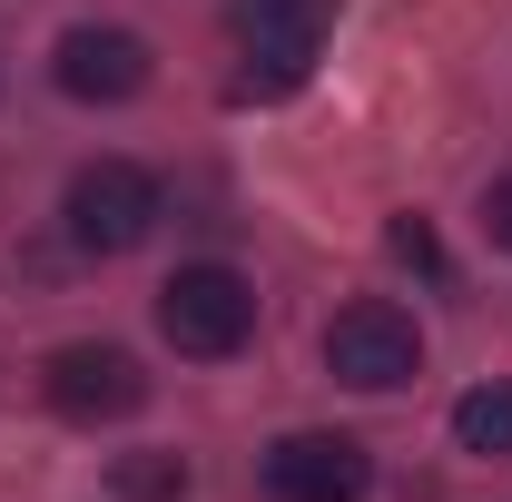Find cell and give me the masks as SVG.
I'll use <instances>...</instances> for the list:
<instances>
[{
  "label": "cell",
  "mask_w": 512,
  "mask_h": 502,
  "mask_svg": "<svg viewBox=\"0 0 512 502\" xmlns=\"http://www.w3.org/2000/svg\"><path fill=\"white\" fill-rule=\"evenodd\" d=\"M375 463L355 434H286L266 443V502H365Z\"/></svg>",
  "instance_id": "obj_6"
},
{
  "label": "cell",
  "mask_w": 512,
  "mask_h": 502,
  "mask_svg": "<svg viewBox=\"0 0 512 502\" xmlns=\"http://www.w3.org/2000/svg\"><path fill=\"white\" fill-rule=\"evenodd\" d=\"M60 217H69V247L79 256H128V247H148V227H158V178L128 168V158H89L69 178Z\"/></svg>",
  "instance_id": "obj_1"
},
{
  "label": "cell",
  "mask_w": 512,
  "mask_h": 502,
  "mask_svg": "<svg viewBox=\"0 0 512 502\" xmlns=\"http://www.w3.org/2000/svg\"><path fill=\"white\" fill-rule=\"evenodd\" d=\"M237 40H247L237 99H286V89H306V69H316L325 0H237Z\"/></svg>",
  "instance_id": "obj_4"
},
{
  "label": "cell",
  "mask_w": 512,
  "mask_h": 502,
  "mask_svg": "<svg viewBox=\"0 0 512 502\" xmlns=\"http://www.w3.org/2000/svg\"><path fill=\"white\" fill-rule=\"evenodd\" d=\"M50 79H60L69 99H89V109H119V99L148 89V40L79 20V30H60V50H50Z\"/></svg>",
  "instance_id": "obj_7"
},
{
  "label": "cell",
  "mask_w": 512,
  "mask_h": 502,
  "mask_svg": "<svg viewBox=\"0 0 512 502\" xmlns=\"http://www.w3.org/2000/svg\"><path fill=\"white\" fill-rule=\"evenodd\" d=\"M384 247H394V266H414V276H444V247H434V227H424V217H394V227H384Z\"/></svg>",
  "instance_id": "obj_10"
},
{
  "label": "cell",
  "mask_w": 512,
  "mask_h": 502,
  "mask_svg": "<svg viewBox=\"0 0 512 502\" xmlns=\"http://www.w3.org/2000/svg\"><path fill=\"white\" fill-rule=\"evenodd\" d=\"M483 237L512 247V178H493V197H483Z\"/></svg>",
  "instance_id": "obj_11"
},
{
  "label": "cell",
  "mask_w": 512,
  "mask_h": 502,
  "mask_svg": "<svg viewBox=\"0 0 512 502\" xmlns=\"http://www.w3.org/2000/svg\"><path fill=\"white\" fill-rule=\"evenodd\" d=\"M158 335H168L178 355H237L256 335V286L237 266H178V276L158 286Z\"/></svg>",
  "instance_id": "obj_2"
},
{
  "label": "cell",
  "mask_w": 512,
  "mask_h": 502,
  "mask_svg": "<svg viewBox=\"0 0 512 502\" xmlns=\"http://www.w3.org/2000/svg\"><path fill=\"white\" fill-rule=\"evenodd\" d=\"M325 375L355 384V394H394V384L424 375V335H414V315L384 306V296H355V306L325 325Z\"/></svg>",
  "instance_id": "obj_3"
},
{
  "label": "cell",
  "mask_w": 512,
  "mask_h": 502,
  "mask_svg": "<svg viewBox=\"0 0 512 502\" xmlns=\"http://www.w3.org/2000/svg\"><path fill=\"white\" fill-rule=\"evenodd\" d=\"M40 384H50V404H60L69 424H128L148 404V375H138V355H119V345H60L40 365Z\"/></svg>",
  "instance_id": "obj_5"
},
{
  "label": "cell",
  "mask_w": 512,
  "mask_h": 502,
  "mask_svg": "<svg viewBox=\"0 0 512 502\" xmlns=\"http://www.w3.org/2000/svg\"><path fill=\"white\" fill-rule=\"evenodd\" d=\"M109 493H119V502H178V493H188V463H178V453H119Z\"/></svg>",
  "instance_id": "obj_9"
},
{
  "label": "cell",
  "mask_w": 512,
  "mask_h": 502,
  "mask_svg": "<svg viewBox=\"0 0 512 502\" xmlns=\"http://www.w3.org/2000/svg\"><path fill=\"white\" fill-rule=\"evenodd\" d=\"M453 443L463 453H512V384H473L453 404Z\"/></svg>",
  "instance_id": "obj_8"
}]
</instances>
